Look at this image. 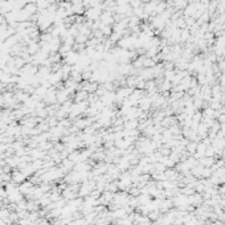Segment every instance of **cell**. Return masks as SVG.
I'll return each mask as SVG.
<instances>
[{"label": "cell", "mask_w": 225, "mask_h": 225, "mask_svg": "<svg viewBox=\"0 0 225 225\" xmlns=\"http://www.w3.org/2000/svg\"><path fill=\"white\" fill-rule=\"evenodd\" d=\"M13 180L20 183L21 180H24V176H23V174H15V175H13Z\"/></svg>", "instance_id": "1"}]
</instances>
